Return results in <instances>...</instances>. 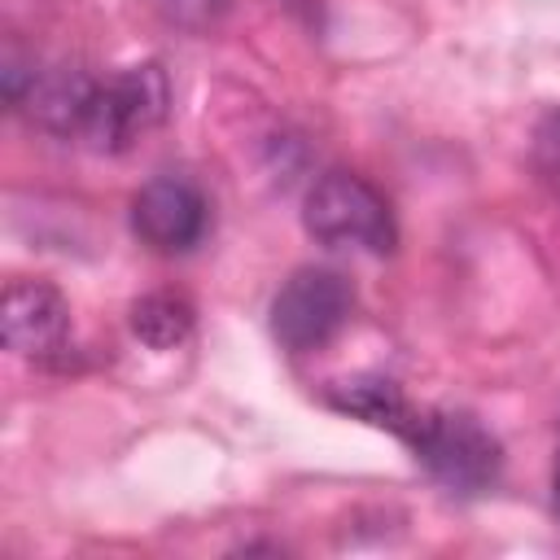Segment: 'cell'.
<instances>
[{"mask_svg":"<svg viewBox=\"0 0 560 560\" xmlns=\"http://www.w3.org/2000/svg\"><path fill=\"white\" fill-rule=\"evenodd\" d=\"M4 346L39 368H70L74 359V319L70 302L48 280H9L4 284Z\"/></svg>","mask_w":560,"mask_h":560,"instance_id":"cell-5","label":"cell"},{"mask_svg":"<svg viewBox=\"0 0 560 560\" xmlns=\"http://www.w3.org/2000/svg\"><path fill=\"white\" fill-rule=\"evenodd\" d=\"M407 446L455 494H481V490H490L494 477H499V468H503V451L490 438V429H481L464 411H424L420 416V429H416V438Z\"/></svg>","mask_w":560,"mask_h":560,"instance_id":"cell-3","label":"cell"},{"mask_svg":"<svg viewBox=\"0 0 560 560\" xmlns=\"http://www.w3.org/2000/svg\"><path fill=\"white\" fill-rule=\"evenodd\" d=\"M350 306H354V293L337 271L298 267L271 298V332L284 350L306 354L328 346L341 332V324L350 319Z\"/></svg>","mask_w":560,"mask_h":560,"instance_id":"cell-4","label":"cell"},{"mask_svg":"<svg viewBox=\"0 0 560 560\" xmlns=\"http://www.w3.org/2000/svg\"><path fill=\"white\" fill-rule=\"evenodd\" d=\"M92 92H96V74H88L83 66H52V70H35V83L22 105L31 109L35 127H44L48 136L79 140Z\"/></svg>","mask_w":560,"mask_h":560,"instance_id":"cell-7","label":"cell"},{"mask_svg":"<svg viewBox=\"0 0 560 560\" xmlns=\"http://www.w3.org/2000/svg\"><path fill=\"white\" fill-rule=\"evenodd\" d=\"M328 407H337V411H346V416H354V420H368V424H376V429H389V433L402 438V442L416 438L420 416H424V411L411 407L407 394H402L394 381H385V376L337 381V385L328 389Z\"/></svg>","mask_w":560,"mask_h":560,"instance_id":"cell-8","label":"cell"},{"mask_svg":"<svg viewBox=\"0 0 560 560\" xmlns=\"http://www.w3.org/2000/svg\"><path fill=\"white\" fill-rule=\"evenodd\" d=\"M206 223H210L206 197L179 175L149 179L131 201V228L158 254H188L206 236Z\"/></svg>","mask_w":560,"mask_h":560,"instance_id":"cell-6","label":"cell"},{"mask_svg":"<svg viewBox=\"0 0 560 560\" xmlns=\"http://www.w3.org/2000/svg\"><path fill=\"white\" fill-rule=\"evenodd\" d=\"M223 9H228V0H166V18L179 26H192V31L214 22Z\"/></svg>","mask_w":560,"mask_h":560,"instance_id":"cell-10","label":"cell"},{"mask_svg":"<svg viewBox=\"0 0 560 560\" xmlns=\"http://www.w3.org/2000/svg\"><path fill=\"white\" fill-rule=\"evenodd\" d=\"M534 144H538V158H542L547 166H560V105H551V109L538 118Z\"/></svg>","mask_w":560,"mask_h":560,"instance_id":"cell-11","label":"cell"},{"mask_svg":"<svg viewBox=\"0 0 560 560\" xmlns=\"http://www.w3.org/2000/svg\"><path fill=\"white\" fill-rule=\"evenodd\" d=\"M302 223L306 232L328 245V249H368V254H389L398 241L394 210L385 192L359 175V171H324L302 201Z\"/></svg>","mask_w":560,"mask_h":560,"instance_id":"cell-1","label":"cell"},{"mask_svg":"<svg viewBox=\"0 0 560 560\" xmlns=\"http://www.w3.org/2000/svg\"><path fill=\"white\" fill-rule=\"evenodd\" d=\"M127 324H131V332H136L149 350H175V346H184V341L192 337L197 311H192V302H188L184 293H175V289H153V293H144V298L131 302Z\"/></svg>","mask_w":560,"mask_h":560,"instance_id":"cell-9","label":"cell"},{"mask_svg":"<svg viewBox=\"0 0 560 560\" xmlns=\"http://www.w3.org/2000/svg\"><path fill=\"white\" fill-rule=\"evenodd\" d=\"M171 109V83L166 70L158 61H140V66H122L109 79H96L92 105H88V122H83V144L101 149V153H122L131 149L140 136H149L153 127L166 122Z\"/></svg>","mask_w":560,"mask_h":560,"instance_id":"cell-2","label":"cell"},{"mask_svg":"<svg viewBox=\"0 0 560 560\" xmlns=\"http://www.w3.org/2000/svg\"><path fill=\"white\" fill-rule=\"evenodd\" d=\"M551 494H556V512H560V459H556V477H551Z\"/></svg>","mask_w":560,"mask_h":560,"instance_id":"cell-12","label":"cell"}]
</instances>
